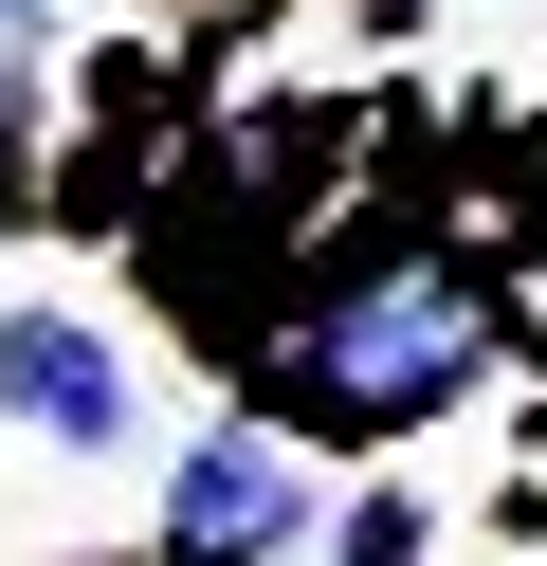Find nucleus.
Returning a JSON list of instances; mask_svg holds the SVG:
<instances>
[{
    "instance_id": "nucleus-5",
    "label": "nucleus",
    "mask_w": 547,
    "mask_h": 566,
    "mask_svg": "<svg viewBox=\"0 0 547 566\" xmlns=\"http://www.w3.org/2000/svg\"><path fill=\"white\" fill-rule=\"evenodd\" d=\"M0 220H36V74L0 55Z\"/></svg>"
},
{
    "instance_id": "nucleus-1",
    "label": "nucleus",
    "mask_w": 547,
    "mask_h": 566,
    "mask_svg": "<svg viewBox=\"0 0 547 566\" xmlns=\"http://www.w3.org/2000/svg\"><path fill=\"white\" fill-rule=\"evenodd\" d=\"M474 366H493V274L420 256V274H365V293L274 311V329L238 347V384H255L238 420L274 457H383V439H420L438 402H474Z\"/></svg>"
},
{
    "instance_id": "nucleus-4",
    "label": "nucleus",
    "mask_w": 547,
    "mask_h": 566,
    "mask_svg": "<svg viewBox=\"0 0 547 566\" xmlns=\"http://www.w3.org/2000/svg\"><path fill=\"white\" fill-rule=\"evenodd\" d=\"M328 566H438V512H420V493H347V512H328Z\"/></svg>"
},
{
    "instance_id": "nucleus-3",
    "label": "nucleus",
    "mask_w": 547,
    "mask_h": 566,
    "mask_svg": "<svg viewBox=\"0 0 547 566\" xmlns=\"http://www.w3.org/2000/svg\"><path fill=\"white\" fill-rule=\"evenodd\" d=\"M0 420L19 439H55V457H128V347L92 329V311H0Z\"/></svg>"
},
{
    "instance_id": "nucleus-6",
    "label": "nucleus",
    "mask_w": 547,
    "mask_h": 566,
    "mask_svg": "<svg viewBox=\"0 0 547 566\" xmlns=\"http://www.w3.org/2000/svg\"><path fill=\"white\" fill-rule=\"evenodd\" d=\"M36 19H55V0H0V55H19V38H36Z\"/></svg>"
},
{
    "instance_id": "nucleus-2",
    "label": "nucleus",
    "mask_w": 547,
    "mask_h": 566,
    "mask_svg": "<svg viewBox=\"0 0 547 566\" xmlns=\"http://www.w3.org/2000/svg\"><path fill=\"white\" fill-rule=\"evenodd\" d=\"M311 548V457H274L255 420H201L165 457V566H274Z\"/></svg>"
}]
</instances>
